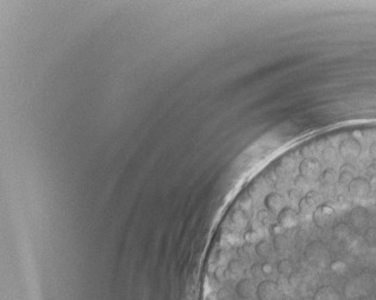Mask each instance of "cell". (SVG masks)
<instances>
[{"label": "cell", "mask_w": 376, "mask_h": 300, "mask_svg": "<svg viewBox=\"0 0 376 300\" xmlns=\"http://www.w3.org/2000/svg\"><path fill=\"white\" fill-rule=\"evenodd\" d=\"M280 300H295V298H294V297H292V295L285 294V295H282Z\"/></svg>", "instance_id": "3957f363"}, {"label": "cell", "mask_w": 376, "mask_h": 300, "mask_svg": "<svg viewBox=\"0 0 376 300\" xmlns=\"http://www.w3.org/2000/svg\"><path fill=\"white\" fill-rule=\"evenodd\" d=\"M313 300H340L337 298L336 292L331 287H322L314 294Z\"/></svg>", "instance_id": "7a4b0ae2"}, {"label": "cell", "mask_w": 376, "mask_h": 300, "mask_svg": "<svg viewBox=\"0 0 376 300\" xmlns=\"http://www.w3.org/2000/svg\"><path fill=\"white\" fill-rule=\"evenodd\" d=\"M276 272L279 273L281 276L287 277L293 273V264L289 258H282V260L277 261L275 265Z\"/></svg>", "instance_id": "6da1fadb"}]
</instances>
